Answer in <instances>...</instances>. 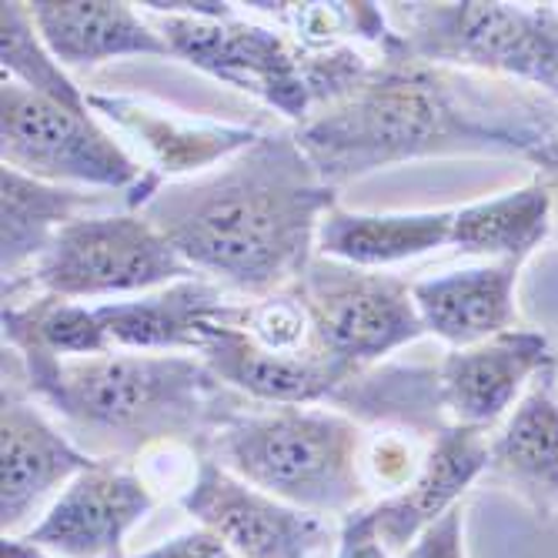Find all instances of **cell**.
<instances>
[{"label":"cell","mask_w":558,"mask_h":558,"mask_svg":"<svg viewBox=\"0 0 558 558\" xmlns=\"http://www.w3.org/2000/svg\"><path fill=\"white\" fill-rule=\"evenodd\" d=\"M0 64H4V77L24 84L27 90L74 111H90L87 94L68 77L64 64L50 54V47L44 44L31 17V8L21 0L0 4Z\"/></svg>","instance_id":"26"},{"label":"cell","mask_w":558,"mask_h":558,"mask_svg":"<svg viewBox=\"0 0 558 558\" xmlns=\"http://www.w3.org/2000/svg\"><path fill=\"white\" fill-rule=\"evenodd\" d=\"M422 462H415V451L412 445L401 438V432H388V435H378L372 451H368V469L375 475L378 485H385L388 495L401 492L415 478Z\"/></svg>","instance_id":"27"},{"label":"cell","mask_w":558,"mask_h":558,"mask_svg":"<svg viewBox=\"0 0 558 558\" xmlns=\"http://www.w3.org/2000/svg\"><path fill=\"white\" fill-rule=\"evenodd\" d=\"M155 509V495L124 462L105 454L77 475L21 538L54 558H114L128 532Z\"/></svg>","instance_id":"12"},{"label":"cell","mask_w":558,"mask_h":558,"mask_svg":"<svg viewBox=\"0 0 558 558\" xmlns=\"http://www.w3.org/2000/svg\"><path fill=\"white\" fill-rule=\"evenodd\" d=\"M0 161L47 184L118 194L147 174L90 111L64 108L11 77L0 81Z\"/></svg>","instance_id":"7"},{"label":"cell","mask_w":558,"mask_h":558,"mask_svg":"<svg viewBox=\"0 0 558 558\" xmlns=\"http://www.w3.org/2000/svg\"><path fill=\"white\" fill-rule=\"evenodd\" d=\"M555 208L548 187L532 178L529 184L505 191L488 201H475L454 211L451 247L462 255L488 262H519L525 265L535 247L551 234Z\"/></svg>","instance_id":"24"},{"label":"cell","mask_w":558,"mask_h":558,"mask_svg":"<svg viewBox=\"0 0 558 558\" xmlns=\"http://www.w3.org/2000/svg\"><path fill=\"white\" fill-rule=\"evenodd\" d=\"M401 558H465V509L454 505L435 525H428Z\"/></svg>","instance_id":"28"},{"label":"cell","mask_w":558,"mask_h":558,"mask_svg":"<svg viewBox=\"0 0 558 558\" xmlns=\"http://www.w3.org/2000/svg\"><path fill=\"white\" fill-rule=\"evenodd\" d=\"M492 438L485 428L472 425H445L422 459L415 478L395 495H385L372 505V519L378 525L388 551L404 555L409 545L435 525L445 512H451L459 498L485 478Z\"/></svg>","instance_id":"15"},{"label":"cell","mask_w":558,"mask_h":558,"mask_svg":"<svg viewBox=\"0 0 558 558\" xmlns=\"http://www.w3.org/2000/svg\"><path fill=\"white\" fill-rule=\"evenodd\" d=\"M181 505L238 558H325L335 542V525L325 515L251 488L208 454L197 459Z\"/></svg>","instance_id":"11"},{"label":"cell","mask_w":558,"mask_h":558,"mask_svg":"<svg viewBox=\"0 0 558 558\" xmlns=\"http://www.w3.org/2000/svg\"><path fill=\"white\" fill-rule=\"evenodd\" d=\"M485 478L515 492L538 522L558 515V391L555 368L538 375L488 448Z\"/></svg>","instance_id":"17"},{"label":"cell","mask_w":558,"mask_h":558,"mask_svg":"<svg viewBox=\"0 0 558 558\" xmlns=\"http://www.w3.org/2000/svg\"><path fill=\"white\" fill-rule=\"evenodd\" d=\"M87 108L108 118L118 131L131 134L155 161L161 178H197L208 174L238 150L251 147L262 131L244 124H218V121H194L178 111H165L124 94H87Z\"/></svg>","instance_id":"16"},{"label":"cell","mask_w":558,"mask_h":558,"mask_svg":"<svg viewBox=\"0 0 558 558\" xmlns=\"http://www.w3.org/2000/svg\"><path fill=\"white\" fill-rule=\"evenodd\" d=\"M529 165L535 168V178H538V181L548 187V194H551L555 228H558V144H555V147H548V150H542V155H535Z\"/></svg>","instance_id":"31"},{"label":"cell","mask_w":558,"mask_h":558,"mask_svg":"<svg viewBox=\"0 0 558 558\" xmlns=\"http://www.w3.org/2000/svg\"><path fill=\"white\" fill-rule=\"evenodd\" d=\"M147 21L168 40L171 58H181L208 77L265 100L294 124L312 118V94L301 68L304 50L278 27L251 24L238 14H150Z\"/></svg>","instance_id":"9"},{"label":"cell","mask_w":558,"mask_h":558,"mask_svg":"<svg viewBox=\"0 0 558 558\" xmlns=\"http://www.w3.org/2000/svg\"><path fill=\"white\" fill-rule=\"evenodd\" d=\"M548 368H558L548 335L522 325L469 348H448L438 362L445 415L454 425L492 432Z\"/></svg>","instance_id":"13"},{"label":"cell","mask_w":558,"mask_h":558,"mask_svg":"<svg viewBox=\"0 0 558 558\" xmlns=\"http://www.w3.org/2000/svg\"><path fill=\"white\" fill-rule=\"evenodd\" d=\"M388 555L391 551L381 542L378 525L372 519V505H365V509L341 519L335 558H388Z\"/></svg>","instance_id":"29"},{"label":"cell","mask_w":558,"mask_h":558,"mask_svg":"<svg viewBox=\"0 0 558 558\" xmlns=\"http://www.w3.org/2000/svg\"><path fill=\"white\" fill-rule=\"evenodd\" d=\"M231 298L211 278H184L168 288L137 294L131 301L97 304L114 348L158 351V354H197L208 328Z\"/></svg>","instance_id":"19"},{"label":"cell","mask_w":558,"mask_h":558,"mask_svg":"<svg viewBox=\"0 0 558 558\" xmlns=\"http://www.w3.org/2000/svg\"><path fill=\"white\" fill-rule=\"evenodd\" d=\"M17 359L31 395L84 438L108 445L111 459H131L165 441L205 454L225 425L258 404L228 388L197 354L114 348L90 359H54L47 351Z\"/></svg>","instance_id":"3"},{"label":"cell","mask_w":558,"mask_h":558,"mask_svg":"<svg viewBox=\"0 0 558 558\" xmlns=\"http://www.w3.org/2000/svg\"><path fill=\"white\" fill-rule=\"evenodd\" d=\"M31 17L64 68L114 58H171L168 40L124 0H34Z\"/></svg>","instance_id":"18"},{"label":"cell","mask_w":558,"mask_h":558,"mask_svg":"<svg viewBox=\"0 0 558 558\" xmlns=\"http://www.w3.org/2000/svg\"><path fill=\"white\" fill-rule=\"evenodd\" d=\"M114 558H124V551H121V555H114Z\"/></svg>","instance_id":"32"},{"label":"cell","mask_w":558,"mask_h":558,"mask_svg":"<svg viewBox=\"0 0 558 558\" xmlns=\"http://www.w3.org/2000/svg\"><path fill=\"white\" fill-rule=\"evenodd\" d=\"M0 325H4V348L17 354L47 351L54 359H90V354L114 351L97 318V308L58 294H27L4 301Z\"/></svg>","instance_id":"25"},{"label":"cell","mask_w":558,"mask_h":558,"mask_svg":"<svg viewBox=\"0 0 558 558\" xmlns=\"http://www.w3.org/2000/svg\"><path fill=\"white\" fill-rule=\"evenodd\" d=\"M105 454L74 445L37 409L24 362L4 348V391H0V529L24 535L27 522L58 488L94 469Z\"/></svg>","instance_id":"10"},{"label":"cell","mask_w":558,"mask_h":558,"mask_svg":"<svg viewBox=\"0 0 558 558\" xmlns=\"http://www.w3.org/2000/svg\"><path fill=\"white\" fill-rule=\"evenodd\" d=\"M519 262H485L415 281L412 294L425 331L448 348H469L519 328Z\"/></svg>","instance_id":"20"},{"label":"cell","mask_w":558,"mask_h":558,"mask_svg":"<svg viewBox=\"0 0 558 558\" xmlns=\"http://www.w3.org/2000/svg\"><path fill=\"white\" fill-rule=\"evenodd\" d=\"M338 208L294 131H268L208 174L165 181L141 215L178 255L244 301L291 288L312 265L318 228Z\"/></svg>","instance_id":"2"},{"label":"cell","mask_w":558,"mask_h":558,"mask_svg":"<svg viewBox=\"0 0 558 558\" xmlns=\"http://www.w3.org/2000/svg\"><path fill=\"white\" fill-rule=\"evenodd\" d=\"M409 58L532 84L558 97V4H385Z\"/></svg>","instance_id":"5"},{"label":"cell","mask_w":558,"mask_h":558,"mask_svg":"<svg viewBox=\"0 0 558 558\" xmlns=\"http://www.w3.org/2000/svg\"><path fill=\"white\" fill-rule=\"evenodd\" d=\"M454 211H344L331 208L318 228V255L359 265V268H388L432 255L435 247L451 244Z\"/></svg>","instance_id":"22"},{"label":"cell","mask_w":558,"mask_h":558,"mask_svg":"<svg viewBox=\"0 0 558 558\" xmlns=\"http://www.w3.org/2000/svg\"><path fill=\"white\" fill-rule=\"evenodd\" d=\"M197 359L228 388L258 404H331L354 372L328 351H268L234 325H215L205 335Z\"/></svg>","instance_id":"14"},{"label":"cell","mask_w":558,"mask_h":558,"mask_svg":"<svg viewBox=\"0 0 558 558\" xmlns=\"http://www.w3.org/2000/svg\"><path fill=\"white\" fill-rule=\"evenodd\" d=\"M362 451L365 428L335 409L255 404L225 425L205 454L294 509L344 519L368 501Z\"/></svg>","instance_id":"4"},{"label":"cell","mask_w":558,"mask_h":558,"mask_svg":"<svg viewBox=\"0 0 558 558\" xmlns=\"http://www.w3.org/2000/svg\"><path fill=\"white\" fill-rule=\"evenodd\" d=\"M114 197L128 201V194L118 191L47 184L4 168V178H0V268H4V284L31 275V268L47 255V247L71 221L94 211H111Z\"/></svg>","instance_id":"21"},{"label":"cell","mask_w":558,"mask_h":558,"mask_svg":"<svg viewBox=\"0 0 558 558\" xmlns=\"http://www.w3.org/2000/svg\"><path fill=\"white\" fill-rule=\"evenodd\" d=\"M294 134L331 187L422 158L532 161L558 144V97L532 84L409 58L391 27L368 74Z\"/></svg>","instance_id":"1"},{"label":"cell","mask_w":558,"mask_h":558,"mask_svg":"<svg viewBox=\"0 0 558 558\" xmlns=\"http://www.w3.org/2000/svg\"><path fill=\"white\" fill-rule=\"evenodd\" d=\"M331 409L354 418L362 428L385 425L428 438L451 425L438 391V365H368L351 375V381L331 401Z\"/></svg>","instance_id":"23"},{"label":"cell","mask_w":558,"mask_h":558,"mask_svg":"<svg viewBox=\"0 0 558 558\" xmlns=\"http://www.w3.org/2000/svg\"><path fill=\"white\" fill-rule=\"evenodd\" d=\"M184 278H197V271L141 211H94L71 221L31 275L8 281L4 298L21 288L68 301L147 294Z\"/></svg>","instance_id":"6"},{"label":"cell","mask_w":558,"mask_h":558,"mask_svg":"<svg viewBox=\"0 0 558 558\" xmlns=\"http://www.w3.org/2000/svg\"><path fill=\"white\" fill-rule=\"evenodd\" d=\"M137 558H238L211 529H194V532H181L161 545H155L150 551L137 555Z\"/></svg>","instance_id":"30"},{"label":"cell","mask_w":558,"mask_h":558,"mask_svg":"<svg viewBox=\"0 0 558 558\" xmlns=\"http://www.w3.org/2000/svg\"><path fill=\"white\" fill-rule=\"evenodd\" d=\"M298 288L322 351L351 368L381 365L398 348L428 335L404 278L315 255Z\"/></svg>","instance_id":"8"}]
</instances>
